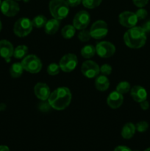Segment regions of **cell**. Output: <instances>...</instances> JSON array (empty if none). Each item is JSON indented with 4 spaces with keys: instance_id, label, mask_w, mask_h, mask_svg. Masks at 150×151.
Listing matches in <instances>:
<instances>
[{
    "instance_id": "1",
    "label": "cell",
    "mask_w": 150,
    "mask_h": 151,
    "mask_svg": "<svg viewBox=\"0 0 150 151\" xmlns=\"http://www.w3.org/2000/svg\"><path fill=\"white\" fill-rule=\"evenodd\" d=\"M72 95L70 89L67 87H59L50 94L48 100L52 109L57 111L66 109L70 105Z\"/></svg>"
},
{
    "instance_id": "2",
    "label": "cell",
    "mask_w": 150,
    "mask_h": 151,
    "mask_svg": "<svg viewBox=\"0 0 150 151\" xmlns=\"http://www.w3.org/2000/svg\"><path fill=\"white\" fill-rule=\"evenodd\" d=\"M146 32L141 27L129 28L124 35V41L126 47L131 49H139L146 42Z\"/></svg>"
},
{
    "instance_id": "3",
    "label": "cell",
    "mask_w": 150,
    "mask_h": 151,
    "mask_svg": "<svg viewBox=\"0 0 150 151\" xmlns=\"http://www.w3.org/2000/svg\"><path fill=\"white\" fill-rule=\"evenodd\" d=\"M49 9L54 19L62 20L69 13V6L66 0H50Z\"/></svg>"
},
{
    "instance_id": "4",
    "label": "cell",
    "mask_w": 150,
    "mask_h": 151,
    "mask_svg": "<svg viewBox=\"0 0 150 151\" xmlns=\"http://www.w3.org/2000/svg\"><path fill=\"white\" fill-rule=\"evenodd\" d=\"M22 66L26 72L32 74H37L42 69L43 64L38 56L35 55H28L22 59Z\"/></svg>"
},
{
    "instance_id": "5",
    "label": "cell",
    "mask_w": 150,
    "mask_h": 151,
    "mask_svg": "<svg viewBox=\"0 0 150 151\" xmlns=\"http://www.w3.org/2000/svg\"><path fill=\"white\" fill-rule=\"evenodd\" d=\"M32 20L26 17H23L17 20L13 27V32L18 37L23 38L26 37L32 32Z\"/></svg>"
},
{
    "instance_id": "6",
    "label": "cell",
    "mask_w": 150,
    "mask_h": 151,
    "mask_svg": "<svg viewBox=\"0 0 150 151\" xmlns=\"http://www.w3.org/2000/svg\"><path fill=\"white\" fill-rule=\"evenodd\" d=\"M107 32H108L107 24L103 20L96 21L90 29L91 38H94L97 40L104 38L107 35Z\"/></svg>"
},
{
    "instance_id": "7",
    "label": "cell",
    "mask_w": 150,
    "mask_h": 151,
    "mask_svg": "<svg viewBox=\"0 0 150 151\" xmlns=\"http://www.w3.org/2000/svg\"><path fill=\"white\" fill-rule=\"evenodd\" d=\"M78 63L76 55L73 53H69L61 58L59 63L60 70L64 72H71L74 70Z\"/></svg>"
},
{
    "instance_id": "8",
    "label": "cell",
    "mask_w": 150,
    "mask_h": 151,
    "mask_svg": "<svg viewBox=\"0 0 150 151\" xmlns=\"http://www.w3.org/2000/svg\"><path fill=\"white\" fill-rule=\"evenodd\" d=\"M116 52L114 44L109 41H100L96 46V53L102 58H108L113 56Z\"/></svg>"
},
{
    "instance_id": "9",
    "label": "cell",
    "mask_w": 150,
    "mask_h": 151,
    "mask_svg": "<svg viewBox=\"0 0 150 151\" xmlns=\"http://www.w3.org/2000/svg\"><path fill=\"white\" fill-rule=\"evenodd\" d=\"M81 72L87 78H96L100 72V67L95 61L88 60L82 64Z\"/></svg>"
},
{
    "instance_id": "10",
    "label": "cell",
    "mask_w": 150,
    "mask_h": 151,
    "mask_svg": "<svg viewBox=\"0 0 150 151\" xmlns=\"http://www.w3.org/2000/svg\"><path fill=\"white\" fill-rule=\"evenodd\" d=\"M91 22V16L86 10H80L74 16L73 19V26L76 29L82 30L85 29Z\"/></svg>"
},
{
    "instance_id": "11",
    "label": "cell",
    "mask_w": 150,
    "mask_h": 151,
    "mask_svg": "<svg viewBox=\"0 0 150 151\" xmlns=\"http://www.w3.org/2000/svg\"><path fill=\"white\" fill-rule=\"evenodd\" d=\"M0 9L4 16L7 17H13L19 13L20 7L15 0H4L1 1Z\"/></svg>"
},
{
    "instance_id": "12",
    "label": "cell",
    "mask_w": 150,
    "mask_h": 151,
    "mask_svg": "<svg viewBox=\"0 0 150 151\" xmlns=\"http://www.w3.org/2000/svg\"><path fill=\"white\" fill-rule=\"evenodd\" d=\"M119 21L121 25L126 28H132L136 26L138 22L136 14L131 11H124L120 13Z\"/></svg>"
},
{
    "instance_id": "13",
    "label": "cell",
    "mask_w": 150,
    "mask_h": 151,
    "mask_svg": "<svg viewBox=\"0 0 150 151\" xmlns=\"http://www.w3.org/2000/svg\"><path fill=\"white\" fill-rule=\"evenodd\" d=\"M34 93L41 101H46L49 97L51 91L47 84L44 83H38L34 87Z\"/></svg>"
},
{
    "instance_id": "14",
    "label": "cell",
    "mask_w": 150,
    "mask_h": 151,
    "mask_svg": "<svg viewBox=\"0 0 150 151\" xmlns=\"http://www.w3.org/2000/svg\"><path fill=\"white\" fill-rule=\"evenodd\" d=\"M13 52L14 48L10 41L4 39L0 41V56L6 61H10V58L13 55Z\"/></svg>"
},
{
    "instance_id": "15",
    "label": "cell",
    "mask_w": 150,
    "mask_h": 151,
    "mask_svg": "<svg viewBox=\"0 0 150 151\" xmlns=\"http://www.w3.org/2000/svg\"><path fill=\"white\" fill-rule=\"evenodd\" d=\"M124 102L123 94L118 92L117 91H113L110 93L107 98V103L110 108L113 109H119L121 106Z\"/></svg>"
},
{
    "instance_id": "16",
    "label": "cell",
    "mask_w": 150,
    "mask_h": 151,
    "mask_svg": "<svg viewBox=\"0 0 150 151\" xmlns=\"http://www.w3.org/2000/svg\"><path fill=\"white\" fill-rule=\"evenodd\" d=\"M130 95L135 102L141 103L147 99V91L141 86H135L130 89Z\"/></svg>"
},
{
    "instance_id": "17",
    "label": "cell",
    "mask_w": 150,
    "mask_h": 151,
    "mask_svg": "<svg viewBox=\"0 0 150 151\" xmlns=\"http://www.w3.org/2000/svg\"><path fill=\"white\" fill-rule=\"evenodd\" d=\"M60 26V20L56 19H49L47 21L46 24L44 26V30L45 32L48 35H54L57 32Z\"/></svg>"
},
{
    "instance_id": "18",
    "label": "cell",
    "mask_w": 150,
    "mask_h": 151,
    "mask_svg": "<svg viewBox=\"0 0 150 151\" xmlns=\"http://www.w3.org/2000/svg\"><path fill=\"white\" fill-rule=\"evenodd\" d=\"M110 86V81L105 75L97 76L95 81V87L100 91H104L108 89Z\"/></svg>"
},
{
    "instance_id": "19",
    "label": "cell",
    "mask_w": 150,
    "mask_h": 151,
    "mask_svg": "<svg viewBox=\"0 0 150 151\" xmlns=\"http://www.w3.org/2000/svg\"><path fill=\"white\" fill-rule=\"evenodd\" d=\"M136 131V128L135 125L132 122H127L124 125L121 130V137L125 139H129L132 138L135 134Z\"/></svg>"
},
{
    "instance_id": "20",
    "label": "cell",
    "mask_w": 150,
    "mask_h": 151,
    "mask_svg": "<svg viewBox=\"0 0 150 151\" xmlns=\"http://www.w3.org/2000/svg\"><path fill=\"white\" fill-rule=\"evenodd\" d=\"M24 68L22 66L21 63H15L12 64V66L10 68V74L11 75L12 78H20L24 72Z\"/></svg>"
},
{
    "instance_id": "21",
    "label": "cell",
    "mask_w": 150,
    "mask_h": 151,
    "mask_svg": "<svg viewBox=\"0 0 150 151\" xmlns=\"http://www.w3.org/2000/svg\"><path fill=\"white\" fill-rule=\"evenodd\" d=\"M81 55L86 59H90L94 57L96 54V47H94L93 45L88 44L83 47L81 50Z\"/></svg>"
},
{
    "instance_id": "22",
    "label": "cell",
    "mask_w": 150,
    "mask_h": 151,
    "mask_svg": "<svg viewBox=\"0 0 150 151\" xmlns=\"http://www.w3.org/2000/svg\"><path fill=\"white\" fill-rule=\"evenodd\" d=\"M28 47L26 45H19L14 49L13 57L16 59H22L27 55Z\"/></svg>"
},
{
    "instance_id": "23",
    "label": "cell",
    "mask_w": 150,
    "mask_h": 151,
    "mask_svg": "<svg viewBox=\"0 0 150 151\" xmlns=\"http://www.w3.org/2000/svg\"><path fill=\"white\" fill-rule=\"evenodd\" d=\"M75 32H76V28L73 25L68 24L63 27V29H61V35L66 39H70L73 38Z\"/></svg>"
},
{
    "instance_id": "24",
    "label": "cell",
    "mask_w": 150,
    "mask_h": 151,
    "mask_svg": "<svg viewBox=\"0 0 150 151\" xmlns=\"http://www.w3.org/2000/svg\"><path fill=\"white\" fill-rule=\"evenodd\" d=\"M47 21L48 20L44 15H38V16H35L32 20V26L35 28H38V29L43 28L46 25Z\"/></svg>"
},
{
    "instance_id": "25",
    "label": "cell",
    "mask_w": 150,
    "mask_h": 151,
    "mask_svg": "<svg viewBox=\"0 0 150 151\" xmlns=\"http://www.w3.org/2000/svg\"><path fill=\"white\" fill-rule=\"evenodd\" d=\"M131 86L129 83H128L127 81H121V82H120L118 84L116 90L121 94H124L129 92Z\"/></svg>"
},
{
    "instance_id": "26",
    "label": "cell",
    "mask_w": 150,
    "mask_h": 151,
    "mask_svg": "<svg viewBox=\"0 0 150 151\" xmlns=\"http://www.w3.org/2000/svg\"><path fill=\"white\" fill-rule=\"evenodd\" d=\"M102 0H82V3L85 7L88 9H94L101 4Z\"/></svg>"
},
{
    "instance_id": "27",
    "label": "cell",
    "mask_w": 150,
    "mask_h": 151,
    "mask_svg": "<svg viewBox=\"0 0 150 151\" xmlns=\"http://www.w3.org/2000/svg\"><path fill=\"white\" fill-rule=\"evenodd\" d=\"M60 71V68L59 64H57L56 63H51L47 67V72L49 75L54 76L59 74Z\"/></svg>"
},
{
    "instance_id": "28",
    "label": "cell",
    "mask_w": 150,
    "mask_h": 151,
    "mask_svg": "<svg viewBox=\"0 0 150 151\" xmlns=\"http://www.w3.org/2000/svg\"><path fill=\"white\" fill-rule=\"evenodd\" d=\"M91 35L90 33V30H86L85 29H82L78 34V38L79 41L82 42H87L91 39Z\"/></svg>"
},
{
    "instance_id": "29",
    "label": "cell",
    "mask_w": 150,
    "mask_h": 151,
    "mask_svg": "<svg viewBox=\"0 0 150 151\" xmlns=\"http://www.w3.org/2000/svg\"><path fill=\"white\" fill-rule=\"evenodd\" d=\"M135 128H136V131H138V132H145V131H147V129L149 128V124L148 122H146V121H141V122H138V123L136 124Z\"/></svg>"
},
{
    "instance_id": "30",
    "label": "cell",
    "mask_w": 150,
    "mask_h": 151,
    "mask_svg": "<svg viewBox=\"0 0 150 151\" xmlns=\"http://www.w3.org/2000/svg\"><path fill=\"white\" fill-rule=\"evenodd\" d=\"M135 14H136L137 18H138V20H143V19H145L146 18V16H148V12L146 9L143 8V7H140L136 12H135Z\"/></svg>"
},
{
    "instance_id": "31",
    "label": "cell",
    "mask_w": 150,
    "mask_h": 151,
    "mask_svg": "<svg viewBox=\"0 0 150 151\" xmlns=\"http://www.w3.org/2000/svg\"><path fill=\"white\" fill-rule=\"evenodd\" d=\"M100 72L103 75H105V76H107V75H110L112 72V66L110 65L107 64H103L102 66L100 67Z\"/></svg>"
},
{
    "instance_id": "32",
    "label": "cell",
    "mask_w": 150,
    "mask_h": 151,
    "mask_svg": "<svg viewBox=\"0 0 150 151\" xmlns=\"http://www.w3.org/2000/svg\"><path fill=\"white\" fill-rule=\"evenodd\" d=\"M50 108L51 106L49 105V102H46V101H43V103H41V104H39L38 106V109H39L42 112H47L50 110Z\"/></svg>"
},
{
    "instance_id": "33",
    "label": "cell",
    "mask_w": 150,
    "mask_h": 151,
    "mask_svg": "<svg viewBox=\"0 0 150 151\" xmlns=\"http://www.w3.org/2000/svg\"><path fill=\"white\" fill-rule=\"evenodd\" d=\"M132 2L136 7H144L148 4L149 0H132Z\"/></svg>"
},
{
    "instance_id": "34",
    "label": "cell",
    "mask_w": 150,
    "mask_h": 151,
    "mask_svg": "<svg viewBox=\"0 0 150 151\" xmlns=\"http://www.w3.org/2000/svg\"><path fill=\"white\" fill-rule=\"evenodd\" d=\"M69 7H74L82 3V0H66Z\"/></svg>"
},
{
    "instance_id": "35",
    "label": "cell",
    "mask_w": 150,
    "mask_h": 151,
    "mask_svg": "<svg viewBox=\"0 0 150 151\" xmlns=\"http://www.w3.org/2000/svg\"><path fill=\"white\" fill-rule=\"evenodd\" d=\"M140 106H141L142 110L146 111L147 109H149V103L146 100H144V101H142L141 103H140Z\"/></svg>"
},
{
    "instance_id": "36",
    "label": "cell",
    "mask_w": 150,
    "mask_h": 151,
    "mask_svg": "<svg viewBox=\"0 0 150 151\" xmlns=\"http://www.w3.org/2000/svg\"><path fill=\"white\" fill-rule=\"evenodd\" d=\"M114 151H132L131 150L129 147H126V146H124V145H120L118 146L115 148Z\"/></svg>"
},
{
    "instance_id": "37",
    "label": "cell",
    "mask_w": 150,
    "mask_h": 151,
    "mask_svg": "<svg viewBox=\"0 0 150 151\" xmlns=\"http://www.w3.org/2000/svg\"><path fill=\"white\" fill-rule=\"evenodd\" d=\"M141 27L144 29V30L146 32H150V20L147 21L146 23H144Z\"/></svg>"
},
{
    "instance_id": "38",
    "label": "cell",
    "mask_w": 150,
    "mask_h": 151,
    "mask_svg": "<svg viewBox=\"0 0 150 151\" xmlns=\"http://www.w3.org/2000/svg\"><path fill=\"white\" fill-rule=\"evenodd\" d=\"M0 151H10V149L6 145H0Z\"/></svg>"
},
{
    "instance_id": "39",
    "label": "cell",
    "mask_w": 150,
    "mask_h": 151,
    "mask_svg": "<svg viewBox=\"0 0 150 151\" xmlns=\"http://www.w3.org/2000/svg\"><path fill=\"white\" fill-rule=\"evenodd\" d=\"M6 109V105L4 103H0V111H2Z\"/></svg>"
},
{
    "instance_id": "40",
    "label": "cell",
    "mask_w": 150,
    "mask_h": 151,
    "mask_svg": "<svg viewBox=\"0 0 150 151\" xmlns=\"http://www.w3.org/2000/svg\"><path fill=\"white\" fill-rule=\"evenodd\" d=\"M1 29H2V24H1V21H0V32H1Z\"/></svg>"
},
{
    "instance_id": "41",
    "label": "cell",
    "mask_w": 150,
    "mask_h": 151,
    "mask_svg": "<svg viewBox=\"0 0 150 151\" xmlns=\"http://www.w3.org/2000/svg\"><path fill=\"white\" fill-rule=\"evenodd\" d=\"M144 151H150V147H149V148H147V149H146Z\"/></svg>"
},
{
    "instance_id": "42",
    "label": "cell",
    "mask_w": 150,
    "mask_h": 151,
    "mask_svg": "<svg viewBox=\"0 0 150 151\" xmlns=\"http://www.w3.org/2000/svg\"><path fill=\"white\" fill-rule=\"evenodd\" d=\"M24 1L25 2H26V1H29V0H24Z\"/></svg>"
},
{
    "instance_id": "43",
    "label": "cell",
    "mask_w": 150,
    "mask_h": 151,
    "mask_svg": "<svg viewBox=\"0 0 150 151\" xmlns=\"http://www.w3.org/2000/svg\"><path fill=\"white\" fill-rule=\"evenodd\" d=\"M1 1L0 0V6H1Z\"/></svg>"
},
{
    "instance_id": "44",
    "label": "cell",
    "mask_w": 150,
    "mask_h": 151,
    "mask_svg": "<svg viewBox=\"0 0 150 151\" xmlns=\"http://www.w3.org/2000/svg\"><path fill=\"white\" fill-rule=\"evenodd\" d=\"M132 151H139V150H132Z\"/></svg>"
},
{
    "instance_id": "45",
    "label": "cell",
    "mask_w": 150,
    "mask_h": 151,
    "mask_svg": "<svg viewBox=\"0 0 150 151\" xmlns=\"http://www.w3.org/2000/svg\"><path fill=\"white\" fill-rule=\"evenodd\" d=\"M15 1H21V0H15Z\"/></svg>"
}]
</instances>
